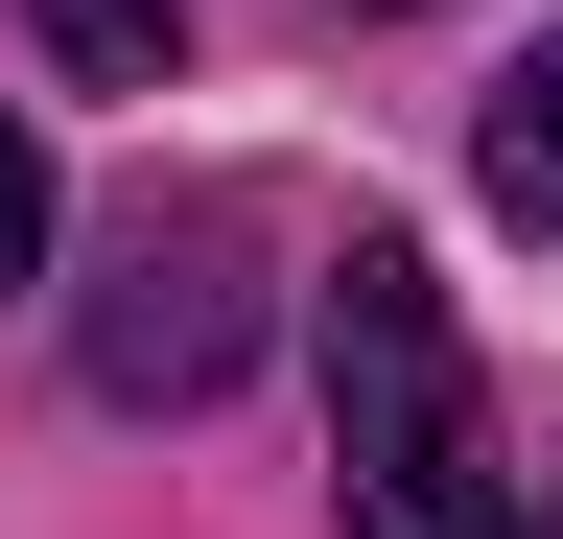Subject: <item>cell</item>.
I'll list each match as a JSON object with an SVG mask.
<instances>
[{
  "label": "cell",
  "instance_id": "cell-2",
  "mask_svg": "<svg viewBox=\"0 0 563 539\" xmlns=\"http://www.w3.org/2000/svg\"><path fill=\"white\" fill-rule=\"evenodd\" d=\"M70 352H95V398H235V352H258V212L235 188H141L95 235Z\"/></svg>",
  "mask_w": 563,
  "mask_h": 539
},
{
  "label": "cell",
  "instance_id": "cell-4",
  "mask_svg": "<svg viewBox=\"0 0 563 539\" xmlns=\"http://www.w3.org/2000/svg\"><path fill=\"white\" fill-rule=\"evenodd\" d=\"M470 165H493V212H540V235H563V47L493 94V142H470Z\"/></svg>",
  "mask_w": 563,
  "mask_h": 539
},
{
  "label": "cell",
  "instance_id": "cell-3",
  "mask_svg": "<svg viewBox=\"0 0 563 539\" xmlns=\"http://www.w3.org/2000/svg\"><path fill=\"white\" fill-rule=\"evenodd\" d=\"M47 24V71H95V94H165L188 71V0H24Z\"/></svg>",
  "mask_w": 563,
  "mask_h": 539
},
{
  "label": "cell",
  "instance_id": "cell-1",
  "mask_svg": "<svg viewBox=\"0 0 563 539\" xmlns=\"http://www.w3.org/2000/svg\"><path fill=\"white\" fill-rule=\"evenodd\" d=\"M329 469H352V539H540L517 446H493V375L399 235L329 258Z\"/></svg>",
  "mask_w": 563,
  "mask_h": 539
},
{
  "label": "cell",
  "instance_id": "cell-5",
  "mask_svg": "<svg viewBox=\"0 0 563 539\" xmlns=\"http://www.w3.org/2000/svg\"><path fill=\"white\" fill-rule=\"evenodd\" d=\"M24 258H47V142L0 117V282H24Z\"/></svg>",
  "mask_w": 563,
  "mask_h": 539
}]
</instances>
